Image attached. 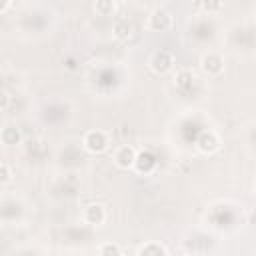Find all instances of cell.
Here are the masks:
<instances>
[{"mask_svg": "<svg viewBox=\"0 0 256 256\" xmlns=\"http://www.w3.org/2000/svg\"><path fill=\"white\" fill-rule=\"evenodd\" d=\"M82 144H84V148H86L88 152L100 154V152H104V150L108 148L110 142H108L106 132H102V130H90V132H86Z\"/></svg>", "mask_w": 256, "mask_h": 256, "instance_id": "6da1fadb", "label": "cell"}, {"mask_svg": "<svg viewBox=\"0 0 256 256\" xmlns=\"http://www.w3.org/2000/svg\"><path fill=\"white\" fill-rule=\"evenodd\" d=\"M148 64H150V70H152V72H156V74H166L168 70H172L174 58H172V54H170L168 50H158V52L152 54V58H150Z\"/></svg>", "mask_w": 256, "mask_h": 256, "instance_id": "7a4b0ae2", "label": "cell"}, {"mask_svg": "<svg viewBox=\"0 0 256 256\" xmlns=\"http://www.w3.org/2000/svg\"><path fill=\"white\" fill-rule=\"evenodd\" d=\"M136 156H138V154H136V148H134V146L122 144V146H118L116 152H114V164H116L118 168H122V170H128V168L134 166Z\"/></svg>", "mask_w": 256, "mask_h": 256, "instance_id": "3957f363", "label": "cell"}, {"mask_svg": "<svg viewBox=\"0 0 256 256\" xmlns=\"http://www.w3.org/2000/svg\"><path fill=\"white\" fill-rule=\"evenodd\" d=\"M148 30H152V32H164V30H168L170 26H172V16L166 12V10H154L150 16H148Z\"/></svg>", "mask_w": 256, "mask_h": 256, "instance_id": "277c9868", "label": "cell"}, {"mask_svg": "<svg viewBox=\"0 0 256 256\" xmlns=\"http://www.w3.org/2000/svg\"><path fill=\"white\" fill-rule=\"evenodd\" d=\"M200 66H202L204 74H208V76H218V74H222V70H224V60H222L220 54L208 52V54L202 56Z\"/></svg>", "mask_w": 256, "mask_h": 256, "instance_id": "5b68a950", "label": "cell"}, {"mask_svg": "<svg viewBox=\"0 0 256 256\" xmlns=\"http://www.w3.org/2000/svg\"><path fill=\"white\" fill-rule=\"evenodd\" d=\"M84 222L90 226H102L106 222V210L102 204H90L84 208Z\"/></svg>", "mask_w": 256, "mask_h": 256, "instance_id": "8992f818", "label": "cell"}, {"mask_svg": "<svg viewBox=\"0 0 256 256\" xmlns=\"http://www.w3.org/2000/svg\"><path fill=\"white\" fill-rule=\"evenodd\" d=\"M198 150L204 152V154H212L220 148V138L216 132H204L200 138H198Z\"/></svg>", "mask_w": 256, "mask_h": 256, "instance_id": "52a82bcc", "label": "cell"}, {"mask_svg": "<svg viewBox=\"0 0 256 256\" xmlns=\"http://www.w3.org/2000/svg\"><path fill=\"white\" fill-rule=\"evenodd\" d=\"M132 32H134V26H132L128 20H124V18H120V20H116V22L112 24V36H114L116 40H120V42L130 40V38H132Z\"/></svg>", "mask_w": 256, "mask_h": 256, "instance_id": "ba28073f", "label": "cell"}, {"mask_svg": "<svg viewBox=\"0 0 256 256\" xmlns=\"http://www.w3.org/2000/svg\"><path fill=\"white\" fill-rule=\"evenodd\" d=\"M116 10H118L116 0H96V2H94V12H96L98 16L108 18V16H114Z\"/></svg>", "mask_w": 256, "mask_h": 256, "instance_id": "9c48e42d", "label": "cell"}, {"mask_svg": "<svg viewBox=\"0 0 256 256\" xmlns=\"http://www.w3.org/2000/svg\"><path fill=\"white\" fill-rule=\"evenodd\" d=\"M136 254L138 256H160V254H168V248L158 244V242H148V244L140 246L136 250Z\"/></svg>", "mask_w": 256, "mask_h": 256, "instance_id": "30bf717a", "label": "cell"}, {"mask_svg": "<svg viewBox=\"0 0 256 256\" xmlns=\"http://www.w3.org/2000/svg\"><path fill=\"white\" fill-rule=\"evenodd\" d=\"M0 140L4 144H18L20 142V132L16 126H6L2 132H0Z\"/></svg>", "mask_w": 256, "mask_h": 256, "instance_id": "8fae6325", "label": "cell"}, {"mask_svg": "<svg viewBox=\"0 0 256 256\" xmlns=\"http://www.w3.org/2000/svg\"><path fill=\"white\" fill-rule=\"evenodd\" d=\"M200 6H202V10H204L206 14H218V12L222 10L224 2H222V0H202Z\"/></svg>", "mask_w": 256, "mask_h": 256, "instance_id": "7c38bea8", "label": "cell"}, {"mask_svg": "<svg viewBox=\"0 0 256 256\" xmlns=\"http://www.w3.org/2000/svg\"><path fill=\"white\" fill-rule=\"evenodd\" d=\"M98 254H102V256H120V254H122V248H120L118 244L106 242V244L98 246Z\"/></svg>", "mask_w": 256, "mask_h": 256, "instance_id": "4fadbf2b", "label": "cell"}, {"mask_svg": "<svg viewBox=\"0 0 256 256\" xmlns=\"http://www.w3.org/2000/svg\"><path fill=\"white\" fill-rule=\"evenodd\" d=\"M10 180H12V170H10V166L4 164V162H0V186L8 184Z\"/></svg>", "mask_w": 256, "mask_h": 256, "instance_id": "5bb4252c", "label": "cell"}, {"mask_svg": "<svg viewBox=\"0 0 256 256\" xmlns=\"http://www.w3.org/2000/svg\"><path fill=\"white\" fill-rule=\"evenodd\" d=\"M190 80H192V74H190L188 70H182V72H178V76H176V84H178V86H188Z\"/></svg>", "mask_w": 256, "mask_h": 256, "instance_id": "9a60e30c", "label": "cell"}, {"mask_svg": "<svg viewBox=\"0 0 256 256\" xmlns=\"http://www.w3.org/2000/svg\"><path fill=\"white\" fill-rule=\"evenodd\" d=\"M10 106V96L6 90H0V110H6Z\"/></svg>", "mask_w": 256, "mask_h": 256, "instance_id": "2e32d148", "label": "cell"}, {"mask_svg": "<svg viewBox=\"0 0 256 256\" xmlns=\"http://www.w3.org/2000/svg\"><path fill=\"white\" fill-rule=\"evenodd\" d=\"M8 4H10V0H0V12H4L8 8Z\"/></svg>", "mask_w": 256, "mask_h": 256, "instance_id": "e0dca14e", "label": "cell"}]
</instances>
